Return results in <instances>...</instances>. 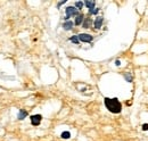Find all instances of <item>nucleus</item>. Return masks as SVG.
Wrapping results in <instances>:
<instances>
[{
  "mask_svg": "<svg viewBox=\"0 0 148 141\" xmlns=\"http://www.w3.org/2000/svg\"><path fill=\"white\" fill-rule=\"evenodd\" d=\"M70 41H72L73 43H75V44H79L80 41H79V38H77V35H73L70 38Z\"/></svg>",
  "mask_w": 148,
  "mask_h": 141,
  "instance_id": "obj_12",
  "label": "nucleus"
},
{
  "mask_svg": "<svg viewBox=\"0 0 148 141\" xmlns=\"http://www.w3.org/2000/svg\"><path fill=\"white\" fill-rule=\"evenodd\" d=\"M91 18H86V19H84V22H83V27L84 29H88V27H90V25H91Z\"/></svg>",
  "mask_w": 148,
  "mask_h": 141,
  "instance_id": "obj_10",
  "label": "nucleus"
},
{
  "mask_svg": "<svg viewBox=\"0 0 148 141\" xmlns=\"http://www.w3.org/2000/svg\"><path fill=\"white\" fill-rule=\"evenodd\" d=\"M84 5L87 6V8H89V10H91V9H93L95 8V5H96V2L95 1H86L84 2Z\"/></svg>",
  "mask_w": 148,
  "mask_h": 141,
  "instance_id": "obj_9",
  "label": "nucleus"
},
{
  "mask_svg": "<svg viewBox=\"0 0 148 141\" xmlns=\"http://www.w3.org/2000/svg\"><path fill=\"white\" fill-rule=\"evenodd\" d=\"M98 11H99V8H93V9H91V10H89V14L90 15H97L98 14Z\"/></svg>",
  "mask_w": 148,
  "mask_h": 141,
  "instance_id": "obj_14",
  "label": "nucleus"
},
{
  "mask_svg": "<svg viewBox=\"0 0 148 141\" xmlns=\"http://www.w3.org/2000/svg\"><path fill=\"white\" fill-rule=\"evenodd\" d=\"M115 65H116V66H120V65H121V61H120V60H116V61H115Z\"/></svg>",
  "mask_w": 148,
  "mask_h": 141,
  "instance_id": "obj_18",
  "label": "nucleus"
},
{
  "mask_svg": "<svg viewBox=\"0 0 148 141\" xmlns=\"http://www.w3.org/2000/svg\"><path fill=\"white\" fill-rule=\"evenodd\" d=\"M60 136H61V139H65V140H66V139H70L71 138V133L68 131H64L63 133H61Z\"/></svg>",
  "mask_w": 148,
  "mask_h": 141,
  "instance_id": "obj_11",
  "label": "nucleus"
},
{
  "mask_svg": "<svg viewBox=\"0 0 148 141\" xmlns=\"http://www.w3.org/2000/svg\"><path fill=\"white\" fill-rule=\"evenodd\" d=\"M102 22H104V18L101 17V16H98V17H96V19H95V29H97V30H99L100 27L102 26Z\"/></svg>",
  "mask_w": 148,
  "mask_h": 141,
  "instance_id": "obj_5",
  "label": "nucleus"
},
{
  "mask_svg": "<svg viewBox=\"0 0 148 141\" xmlns=\"http://www.w3.org/2000/svg\"><path fill=\"white\" fill-rule=\"evenodd\" d=\"M142 130H143V131H147V130H148V124H143L142 125Z\"/></svg>",
  "mask_w": 148,
  "mask_h": 141,
  "instance_id": "obj_16",
  "label": "nucleus"
},
{
  "mask_svg": "<svg viewBox=\"0 0 148 141\" xmlns=\"http://www.w3.org/2000/svg\"><path fill=\"white\" fill-rule=\"evenodd\" d=\"M77 15H79V14H77V9L75 8V7L70 6L66 8V17H65L66 20H68L70 17H72V16H77Z\"/></svg>",
  "mask_w": 148,
  "mask_h": 141,
  "instance_id": "obj_2",
  "label": "nucleus"
},
{
  "mask_svg": "<svg viewBox=\"0 0 148 141\" xmlns=\"http://www.w3.org/2000/svg\"><path fill=\"white\" fill-rule=\"evenodd\" d=\"M77 38H79V41H82V42H91L92 41V35H90V34H87V33H81L77 35Z\"/></svg>",
  "mask_w": 148,
  "mask_h": 141,
  "instance_id": "obj_3",
  "label": "nucleus"
},
{
  "mask_svg": "<svg viewBox=\"0 0 148 141\" xmlns=\"http://www.w3.org/2000/svg\"><path fill=\"white\" fill-rule=\"evenodd\" d=\"M26 116H27V111L26 110H23V109H20V110L18 111V116H17L18 120L22 121V120H24Z\"/></svg>",
  "mask_w": 148,
  "mask_h": 141,
  "instance_id": "obj_7",
  "label": "nucleus"
},
{
  "mask_svg": "<svg viewBox=\"0 0 148 141\" xmlns=\"http://www.w3.org/2000/svg\"><path fill=\"white\" fill-rule=\"evenodd\" d=\"M125 80H126L128 82H132V76L130 73H126V74H125Z\"/></svg>",
  "mask_w": 148,
  "mask_h": 141,
  "instance_id": "obj_15",
  "label": "nucleus"
},
{
  "mask_svg": "<svg viewBox=\"0 0 148 141\" xmlns=\"http://www.w3.org/2000/svg\"><path fill=\"white\" fill-rule=\"evenodd\" d=\"M73 25H74V23H73L72 20H66V22L63 24V27H64V30L68 31V30H72Z\"/></svg>",
  "mask_w": 148,
  "mask_h": 141,
  "instance_id": "obj_6",
  "label": "nucleus"
},
{
  "mask_svg": "<svg viewBox=\"0 0 148 141\" xmlns=\"http://www.w3.org/2000/svg\"><path fill=\"white\" fill-rule=\"evenodd\" d=\"M105 106L111 113L113 114H118L122 110V104L117 98H105L104 99Z\"/></svg>",
  "mask_w": 148,
  "mask_h": 141,
  "instance_id": "obj_1",
  "label": "nucleus"
},
{
  "mask_svg": "<svg viewBox=\"0 0 148 141\" xmlns=\"http://www.w3.org/2000/svg\"><path fill=\"white\" fill-rule=\"evenodd\" d=\"M83 19H84V16L82 15V14H79V15L76 16V18H75V24L80 25L81 23H83Z\"/></svg>",
  "mask_w": 148,
  "mask_h": 141,
  "instance_id": "obj_8",
  "label": "nucleus"
},
{
  "mask_svg": "<svg viewBox=\"0 0 148 141\" xmlns=\"http://www.w3.org/2000/svg\"><path fill=\"white\" fill-rule=\"evenodd\" d=\"M83 5H84V2H82V1H76L75 2V7H76V9H82L83 8Z\"/></svg>",
  "mask_w": 148,
  "mask_h": 141,
  "instance_id": "obj_13",
  "label": "nucleus"
},
{
  "mask_svg": "<svg viewBox=\"0 0 148 141\" xmlns=\"http://www.w3.org/2000/svg\"><path fill=\"white\" fill-rule=\"evenodd\" d=\"M65 2H66L65 0H63V1H59V2H58V5H57V6H58V8L61 6V5H64V4H65Z\"/></svg>",
  "mask_w": 148,
  "mask_h": 141,
  "instance_id": "obj_17",
  "label": "nucleus"
},
{
  "mask_svg": "<svg viewBox=\"0 0 148 141\" xmlns=\"http://www.w3.org/2000/svg\"><path fill=\"white\" fill-rule=\"evenodd\" d=\"M41 120H42V116L39 115V114H36V115H32L31 116V123L32 125H39L41 123Z\"/></svg>",
  "mask_w": 148,
  "mask_h": 141,
  "instance_id": "obj_4",
  "label": "nucleus"
}]
</instances>
